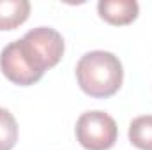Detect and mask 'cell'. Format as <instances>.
Masks as SVG:
<instances>
[{"label":"cell","instance_id":"obj_1","mask_svg":"<svg viewBox=\"0 0 152 150\" xmlns=\"http://www.w3.org/2000/svg\"><path fill=\"white\" fill-rule=\"evenodd\" d=\"M76 78L80 88L92 97H110L120 88L124 71L118 57L110 51L85 53L76 64Z\"/></svg>","mask_w":152,"mask_h":150},{"label":"cell","instance_id":"obj_2","mask_svg":"<svg viewBox=\"0 0 152 150\" xmlns=\"http://www.w3.org/2000/svg\"><path fill=\"white\" fill-rule=\"evenodd\" d=\"M117 124L104 111H87L76 122V138L87 150H108L117 141Z\"/></svg>","mask_w":152,"mask_h":150},{"label":"cell","instance_id":"obj_3","mask_svg":"<svg viewBox=\"0 0 152 150\" xmlns=\"http://www.w3.org/2000/svg\"><path fill=\"white\" fill-rule=\"evenodd\" d=\"M0 69L9 81L21 87L34 85L44 74V71L39 67V64L34 60V57L30 55V51L27 50L21 39L9 42L2 50Z\"/></svg>","mask_w":152,"mask_h":150},{"label":"cell","instance_id":"obj_4","mask_svg":"<svg viewBox=\"0 0 152 150\" xmlns=\"http://www.w3.org/2000/svg\"><path fill=\"white\" fill-rule=\"evenodd\" d=\"M21 41L42 71L55 67L64 55V39L55 28L37 27L28 30Z\"/></svg>","mask_w":152,"mask_h":150},{"label":"cell","instance_id":"obj_5","mask_svg":"<svg viewBox=\"0 0 152 150\" xmlns=\"http://www.w3.org/2000/svg\"><path fill=\"white\" fill-rule=\"evenodd\" d=\"M97 11L99 16L112 25H127L136 20L140 5L136 0H101Z\"/></svg>","mask_w":152,"mask_h":150},{"label":"cell","instance_id":"obj_6","mask_svg":"<svg viewBox=\"0 0 152 150\" xmlns=\"http://www.w3.org/2000/svg\"><path fill=\"white\" fill-rule=\"evenodd\" d=\"M30 14L28 0H0V30H12L27 21Z\"/></svg>","mask_w":152,"mask_h":150},{"label":"cell","instance_id":"obj_7","mask_svg":"<svg viewBox=\"0 0 152 150\" xmlns=\"http://www.w3.org/2000/svg\"><path fill=\"white\" fill-rule=\"evenodd\" d=\"M129 141L140 150H152V115L136 117L129 124Z\"/></svg>","mask_w":152,"mask_h":150},{"label":"cell","instance_id":"obj_8","mask_svg":"<svg viewBox=\"0 0 152 150\" xmlns=\"http://www.w3.org/2000/svg\"><path fill=\"white\" fill-rule=\"evenodd\" d=\"M18 141V124L12 113L0 108V150H11Z\"/></svg>","mask_w":152,"mask_h":150}]
</instances>
